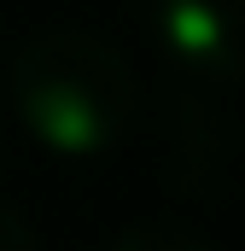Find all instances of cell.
Masks as SVG:
<instances>
[{
  "label": "cell",
  "mask_w": 245,
  "mask_h": 251,
  "mask_svg": "<svg viewBox=\"0 0 245 251\" xmlns=\"http://www.w3.org/2000/svg\"><path fill=\"white\" fill-rule=\"evenodd\" d=\"M12 111L47 152L94 158L134 117V64L82 29L35 35L12 53Z\"/></svg>",
  "instance_id": "1"
},
{
  "label": "cell",
  "mask_w": 245,
  "mask_h": 251,
  "mask_svg": "<svg viewBox=\"0 0 245 251\" xmlns=\"http://www.w3.org/2000/svg\"><path fill=\"white\" fill-rule=\"evenodd\" d=\"M152 35L181 82L245 88V0H152Z\"/></svg>",
  "instance_id": "2"
},
{
  "label": "cell",
  "mask_w": 245,
  "mask_h": 251,
  "mask_svg": "<svg viewBox=\"0 0 245 251\" xmlns=\"http://www.w3.org/2000/svg\"><path fill=\"white\" fill-rule=\"evenodd\" d=\"M105 251H216L210 240H198V234H187V228H128V234H117Z\"/></svg>",
  "instance_id": "3"
},
{
  "label": "cell",
  "mask_w": 245,
  "mask_h": 251,
  "mask_svg": "<svg viewBox=\"0 0 245 251\" xmlns=\"http://www.w3.org/2000/svg\"><path fill=\"white\" fill-rule=\"evenodd\" d=\"M0 251H41L35 246V228H29L12 204H0Z\"/></svg>",
  "instance_id": "4"
}]
</instances>
